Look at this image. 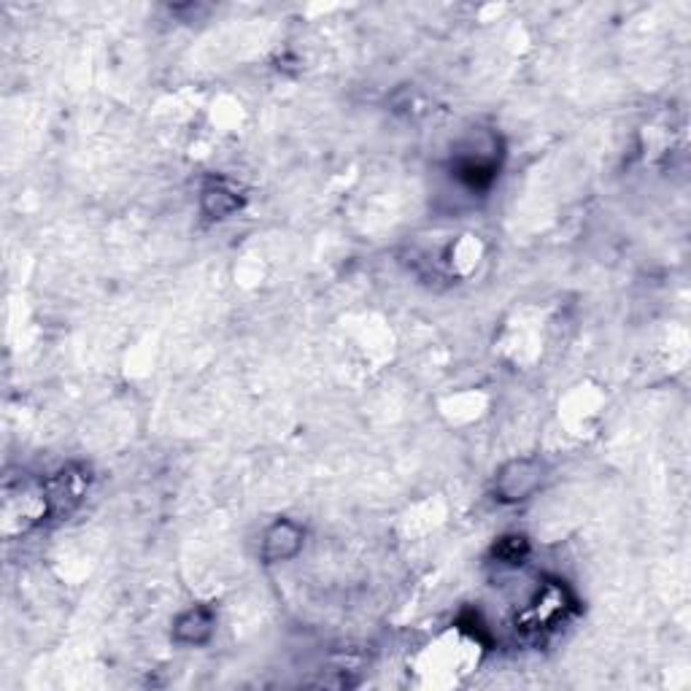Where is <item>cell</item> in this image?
<instances>
[{"label":"cell","mask_w":691,"mask_h":691,"mask_svg":"<svg viewBox=\"0 0 691 691\" xmlns=\"http://www.w3.org/2000/svg\"><path fill=\"white\" fill-rule=\"evenodd\" d=\"M497 141L492 135H481V139L468 141L460 152H457L454 165L457 176L470 187H486L497 173Z\"/></svg>","instance_id":"cell-2"},{"label":"cell","mask_w":691,"mask_h":691,"mask_svg":"<svg viewBox=\"0 0 691 691\" xmlns=\"http://www.w3.org/2000/svg\"><path fill=\"white\" fill-rule=\"evenodd\" d=\"M87 486H89V475L81 464H70V468L59 470L57 475H52L50 481H44L52 516L70 514V511H74L76 505L81 503V497L87 494Z\"/></svg>","instance_id":"cell-3"},{"label":"cell","mask_w":691,"mask_h":691,"mask_svg":"<svg viewBox=\"0 0 691 691\" xmlns=\"http://www.w3.org/2000/svg\"><path fill=\"white\" fill-rule=\"evenodd\" d=\"M494 551H497V557L503 559L505 564H516L518 559H522L524 553H527V540H524V538H503L497 544V548H494Z\"/></svg>","instance_id":"cell-8"},{"label":"cell","mask_w":691,"mask_h":691,"mask_svg":"<svg viewBox=\"0 0 691 691\" xmlns=\"http://www.w3.org/2000/svg\"><path fill=\"white\" fill-rule=\"evenodd\" d=\"M568 611V600H564V589L553 586L548 583L544 592L535 594V600L529 603L527 611L522 613V629H529V633H540V629L553 627L559 618Z\"/></svg>","instance_id":"cell-5"},{"label":"cell","mask_w":691,"mask_h":691,"mask_svg":"<svg viewBox=\"0 0 691 691\" xmlns=\"http://www.w3.org/2000/svg\"><path fill=\"white\" fill-rule=\"evenodd\" d=\"M303 544H306V529L300 524L292 518H276L262 535L260 553L267 564L289 562L303 551Z\"/></svg>","instance_id":"cell-4"},{"label":"cell","mask_w":691,"mask_h":691,"mask_svg":"<svg viewBox=\"0 0 691 691\" xmlns=\"http://www.w3.org/2000/svg\"><path fill=\"white\" fill-rule=\"evenodd\" d=\"M217 613L206 605H193L173 622V640L182 646H202L213 637Z\"/></svg>","instance_id":"cell-7"},{"label":"cell","mask_w":691,"mask_h":691,"mask_svg":"<svg viewBox=\"0 0 691 691\" xmlns=\"http://www.w3.org/2000/svg\"><path fill=\"white\" fill-rule=\"evenodd\" d=\"M243 206V195L235 184H230L228 178H211L206 187L200 189V211L202 217L213 219H228L232 213L241 211Z\"/></svg>","instance_id":"cell-6"},{"label":"cell","mask_w":691,"mask_h":691,"mask_svg":"<svg viewBox=\"0 0 691 691\" xmlns=\"http://www.w3.org/2000/svg\"><path fill=\"white\" fill-rule=\"evenodd\" d=\"M546 481V464L535 457H516L494 473V497L505 505L527 503Z\"/></svg>","instance_id":"cell-1"}]
</instances>
